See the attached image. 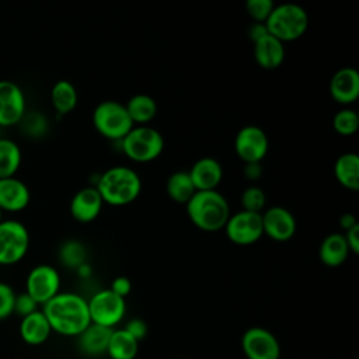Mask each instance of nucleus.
I'll list each match as a JSON object with an SVG mask.
<instances>
[{
	"label": "nucleus",
	"instance_id": "f257e3e1",
	"mask_svg": "<svg viewBox=\"0 0 359 359\" xmlns=\"http://www.w3.org/2000/svg\"><path fill=\"white\" fill-rule=\"evenodd\" d=\"M42 313L52 331L66 337H79L91 324L87 300L73 292H59L43 304Z\"/></svg>",
	"mask_w": 359,
	"mask_h": 359
},
{
	"label": "nucleus",
	"instance_id": "f03ea898",
	"mask_svg": "<svg viewBox=\"0 0 359 359\" xmlns=\"http://www.w3.org/2000/svg\"><path fill=\"white\" fill-rule=\"evenodd\" d=\"M185 209L192 224L203 231L224 229L231 215L227 199L216 189L196 191L185 203Z\"/></svg>",
	"mask_w": 359,
	"mask_h": 359
},
{
	"label": "nucleus",
	"instance_id": "7ed1b4c3",
	"mask_svg": "<svg viewBox=\"0 0 359 359\" xmlns=\"http://www.w3.org/2000/svg\"><path fill=\"white\" fill-rule=\"evenodd\" d=\"M94 187L104 203L125 206L137 199L142 191V180L133 168L115 165L104 171Z\"/></svg>",
	"mask_w": 359,
	"mask_h": 359
},
{
	"label": "nucleus",
	"instance_id": "20e7f679",
	"mask_svg": "<svg viewBox=\"0 0 359 359\" xmlns=\"http://www.w3.org/2000/svg\"><path fill=\"white\" fill-rule=\"evenodd\" d=\"M268 34L279 41L290 42L302 38L309 27L307 11L294 3L275 6L265 21Z\"/></svg>",
	"mask_w": 359,
	"mask_h": 359
},
{
	"label": "nucleus",
	"instance_id": "39448f33",
	"mask_svg": "<svg viewBox=\"0 0 359 359\" xmlns=\"http://www.w3.org/2000/svg\"><path fill=\"white\" fill-rule=\"evenodd\" d=\"M121 144L122 151L129 160L149 163L163 153L164 137L157 129L149 125H136L121 140Z\"/></svg>",
	"mask_w": 359,
	"mask_h": 359
},
{
	"label": "nucleus",
	"instance_id": "423d86ee",
	"mask_svg": "<svg viewBox=\"0 0 359 359\" xmlns=\"http://www.w3.org/2000/svg\"><path fill=\"white\" fill-rule=\"evenodd\" d=\"M93 125L101 136L119 142L135 126L125 104L115 100H105L94 108Z\"/></svg>",
	"mask_w": 359,
	"mask_h": 359
},
{
	"label": "nucleus",
	"instance_id": "0eeeda50",
	"mask_svg": "<svg viewBox=\"0 0 359 359\" xmlns=\"http://www.w3.org/2000/svg\"><path fill=\"white\" fill-rule=\"evenodd\" d=\"M29 248L28 229L18 220H3L0 223V265L20 262Z\"/></svg>",
	"mask_w": 359,
	"mask_h": 359
},
{
	"label": "nucleus",
	"instance_id": "6e6552de",
	"mask_svg": "<svg viewBox=\"0 0 359 359\" xmlns=\"http://www.w3.org/2000/svg\"><path fill=\"white\" fill-rule=\"evenodd\" d=\"M87 303L91 323L107 328L115 327L126 311L125 299L115 294L111 289H102L94 293Z\"/></svg>",
	"mask_w": 359,
	"mask_h": 359
},
{
	"label": "nucleus",
	"instance_id": "1a4fd4ad",
	"mask_svg": "<svg viewBox=\"0 0 359 359\" xmlns=\"http://www.w3.org/2000/svg\"><path fill=\"white\" fill-rule=\"evenodd\" d=\"M25 292L38 303L45 304L60 292V275L48 264L34 266L25 279Z\"/></svg>",
	"mask_w": 359,
	"mask_h": 359
},
{
	"label": "nucleus",
	"instance_id": "9d476101",
	"mask_svg": "<svg viewBox=\"0 0 359 359\" xmlns=\"http://www.w3.org/2000/svg\"><path fill=\"white\" fill-rule=\"evenodd\" d=\"M224 231L227 238L237 245L254 244L264 236L261 213L241 209L237 213L230 215Z\"/></svg>",
	"mask_w": 359,
	"mask_h": 359
},
{
	"label": "nucleus",
	"instance_id": "9b49d317",
	"mask_svg": "<svg viewBox=\"0 0 359 359\" xmlns=\"http://www.w3.org/2000/svg\"><path fill=\"white\" fill-rule=\"evenodd\" d=\"M269 149L266 133L257 125L243 126L234 137L236 154L245 164L261 163Z\"/></svg>",
	"mask_w": 359,
	"mask_h": 359
},
{
	"label": "nucleus",
	"instance_id": "f8f14e48",
	"mask_svg": "<svg viewBox=\"0 0 359 359\" xmlns=\"http://www.w3.org/2000/svg\"><path fill=\"white\" fill-rule=\"evenodd\" d=\"M241 349L247 359H279L278 338L266 328L251 327L241 337Z\"/></svg>",
	"mask_w": 359,
	"mask_h": 359
},
{
	"label": "nucleus",
	"instance_id": "ddd939ff",
	"mask_svg": "<svg viewBox=\"0 0 359 359\" xmlns=\"http://www.w3.org/2000/svg\"><path fill=\"white\" fill-rule=\"evenodd\" d=\"M27 112L25 95L21 87L11 81L0 80V128L14 126Z\"/></svg>",
	"mask_w": 359,
	"mask_h": 359
},
{
	"label": "nucleus",
	"instance_id": "4468645a",
	"mask_svg": "<svg viewBox=\"0 0 359 359\" xmlns=\"http://www.w3.org/2000/svg\"><path fill=\"white\" fill-rule=\"evenodd\" d=\"M262 230L269 238L283 243L290 240L296 233V219L293 213L283 206H271L261 213Z\"/></svg>",
	"mask_w": 359,
	"mask_h": 359
},
{
	"label": "nucleus",
	"instance_id": "2eb2a0df",
	"mask_svg": "<svg viewBox=\"0 0 359 359\" xmlns=\"http://www.w3.org/2000/svg\"><path fill=\"white\" fill-rule=\"evenodd\" d=\"M102 199L95 187L79 189L70 201V215L80 223H90L98 217L102 209Z\"/></svg>",
	"mask_w": 359,
	"mask_h": 359
},
{
	"label": "nucleus",
	"instance_id": "dca6fc26",
	"mask_svg": "<svg viewBox=\"0 0 359 359\" xmlns=\"http://www.w3.org/2000/svg\"><path fill=\"white\" fill-rule=\"evenodd\" d=\"M330 94L338 104L348 105L359 97V73L353 67H341L330 81Z\"/></svg>",
	"mask_w": 359,
	"mask_h": 359
},
{
	"label": "nucleus",
	"instance_id": "f3484780",
	"mask_svg": "<svg viewBox=\"0 0 359 359\" xmlns=\"http://www.w3.org/2000/svg\"><path fill=\"white\" fill-rule=\"evenodd\" d=\"M196 191H212L223 178L222 164L215 157H201L188 170Z\"/></svg>",
	"mask_w": 359,
	"mask_h": 359
},
{
	"label": "nucleus",
	"instance_id": "a211bd4d",
	"mask_svg": "<svg viewBox=\"0 0 359 359\" xmlns=\"http://www.w3.org/2000/svg\"><path fill=\"white\" fill-rule=\"evenodd\" d=\"M31 194L25 182L15 177L0 178V209L20 212L29 203Z\"/></svg>",
	"mask_w": 359,
	"mask_h": 359
},
{
	"label": "nucleus",
	"instance_id": "6ab92c4d",
	"mask_svg": "<svg viewBox=\"0 0 359 359\" xmlns=\"http://www.w3.org/2000/svg\"><path fill=\"white\" fill-rule=\"evenodd\" d=\"M286 56L285 43L278 38L266 34L257 42H254V59L255 62L266 70H273L280 67Z\"/></svg>",
	"mask_w": 359,
	"mask_h": 359
},
{
	"label": "nucleus",
	"instance_id": "aec40b11",
	"mask_svg": "<svg viewBox=\"0 0 359 359\" xmlns=\"http://www.w3.org/2000/svg\"><path fill=\"white\" fill-rule=\"evenodd\" d=\"M52 332V328L42 313L36 310L21 318L20 323V335L22 341L28 345H41L43 344Z\"/></svg>",
	"mask_w": 359,
	"mask_h": 359
},
{
	"label": "nucleus",
	"instance_id": "412c9836",
	"mask_svg": "<svg viewBox=\"0 0 359 359\" xmlns=\"http://www.w3.org/2000/svg\"><path fill=\"white\" fill-rule=\"evenodd\" d=\"M349 252L351 251L342 233H331L325 236L318 248L320 261L327 266L342 265L346 261Z\"/></svg>",
	"mask_w": 359,
	"mask_h": 359
},
{
	"label": "nucleus",
	"instance_id": "4be33fe9",
	"mask_svg": "<svg viewBox=\"0 0 359 359\" xmlns=\"http://www.w3.org/2000/svg\"><path fill=\"white\" fill-rule=\"evenodd\" d=\"M337 181L349 191H359V156L353 151L341 154L334 164Z\"/></svg>",
	"mask_w": 359,
	"mask_h": 359
},
{
	"label": "nucleus",
	"instance_id": "5701e85b",
	"mask_svg": "<svg viewBox=\"0 0 359 359\" xmlns=\"http://www.w3.org/2000/svg\"><path fill=\"white\" fill-rule=\"evenodd\" d=\"M112 331H114L112 328H107V327L91 323L79 335V345L81 351L88 355H100L102 352H107Z\"/></svg>",
	"mask_w": 359,
	"mask_h": 359
},
{
	"label": "nucleus",
	"instance_id": "b1692460",
	"mask_svg": "<svg viewBox=\"0 0 359 359\" xmlns=\"http://www.w3.org/2000/svg\"><path fill=\"white\" fill-rule=\"evenodd\" d=\"M125 108L133 125H147L157 115V102L147 94H136L128 100Z\"/></svg>",
	"mask_w": 359,
	"mask_h": 359
},
{
	"label": "nucleus",
	"instance_id": "393cba45",
	"mask_svg": "<svg viewBox=\"0 0 359 359\" xmlns=\"http://www.w3.org/2000/svg\"><path fill=\"white\" fill-rule=\"evenodd\" d=\"M79 101L77 90L69 80H59L50 90V102L55 111L60 115L72 112Z\"/></svg>",
	"mask_w": 359,
	"mask_h": 359
},
{
	"label": "nucleus",
	"instance_id": "a878e982",
	"mask_svg": "<svg viewBox=\"0 0 359 359\" xmlns=\"http://www.w3.org/2000/svg\"><path fill=\"white\" fill-rule=\"evenodd\" d=\"M139 351V341H136L129 332L115 330L111 334L107 353L111 359H135Z\"/></svg>",
	"mask_w": 359,
	"mask_h": 359
},
{
	"label": "nucleus",
	"instance_id": "bb28decb",
	"mask_svg": "<svg viewBox=\"0 0 359 359\" xmlns=\"http://www.w3.org/2000/svg\"><path fill=\"white\" fill-rule=\"evenodd\" d=\"M167 195L177 203L185 205L196 192L188 171L172 172L165 182Z\"/></svg>",
	"mask_w": 359,
	"mask_h": 359
},
{
	"label": "nucleus",
	"instance_id": "cd10ccee",
	"mask_svg": "<svg viewBox=\"0 0 359 359\" xmlns=\"http://www.w3.org/2000/svg\"><path fill=\"white\" fill-rule=\"evenodd\" d=\"M21 149L11 140L0 137V178L14 177L21 165Z\"/></svg>",
	"mask_w": 359,
	"mask_h": 359
},
{
	"label": "nucleus",
	"instance_id": "c85d7f7f",
	"mask_svg": "<svg viewBox=\"0 0 359 359\" xmlns=\"http://www.w3.org/2000/svg\"><path fill=\"white\" fill-rule=\"evenodd\" d=\"M332 128L342 136H352L359 128V116L353 109L344 108L334 115Z\"/></svg>",
	"mask_w": 359,
	"mask_h": 359
},
{
	"label": "nucleus",
	"instance_id": "c756f323",
	"mask_svg": "<svg viewBox=\"0 0 359 359\" xmlns=\"http://www.w3.org/2000/svg\"><path fill=\"white\" fill-rule=\"evenodd\" d=\"M59 257L63 265L69 268H79L86 261V250L81 243L69 240L60 247Z\"/></svg>",
	"mask_w": 359,
	"mask_h": 359
},
{
	"label": "nucleus",
	"instance_id": "7c9ffc66",
	"mask_svg": "<svg viewBox=\"0 0 359 359\" xmlns=\"http://www.w3.org/2000/svg\"><path fill=\"white\" fill-rule=\"evenodd\" d=\"M266 203V195L262 188L257 185H250L241 192V206L243 210L262 213Z\"/></svg>",
	"mask_w": 359,
	"mask_h": 359
},
{
	"label": "nucleus",
	"instance_id": "2f4dec72",
	"mask_svg": "<svg viewBox=\"0 0 359 359\" xmlns=\"http://www.w3.org/2000/svg\"><path fill=\"white\" fill-rule=\"evenodd\" d=\"M273 7L272 0H248L245 3V10L254 22H265Z\"/></svg>",
	"mask_w": 359,
	"mask_h": 359
},
{
	"label": "nucleus",
	"instance_id": "473e14b6",
	"mask_svg": "<svg viewBox=\"0 0 359 359\" xmlns=\"http://www.w3.org/2000/svg\"><path fill=\"white\" fill-rule=\"evenodd\" d=\"M14 289L6 282H0V320H6L14 314Z\"/></svg>",
	"mask_w": 359,
	"mask_h": 359
},
{
	"label": "nucleus",
	"instance_id": "72a5a7b5",
	"mask_svg": "<svg viewBox=\"0 0 359 359\" xmlns=\"http://www.w3.org/2000/svg\"><path fill=\"white\" fill-rule=\"evenodd\" d=\"M22 128L27 133H29L31 136H39L43 133L45 128H46V121L43 119V116L41 114H29V115H24L22 119Z\"/></svg>",
	"mask_w": 359,
	"mask_h": 359
},
{
	"label": "nucleus",
	"instance_id": "f704fd0d",
	"mask_svg": "<svg viewBox=\"0 0 359 359\" xmlns=\"http://www.w3.org/2000/svg\"><path fill=\"white\" fill-rule=\"evenodd\" d=\"M38 303L27 293V292H22V293H18L15 294V302H14V313L18 314L21 318L36 311L38 310Z\"/></svg>",
	"mask_w": 359,
	"mask_h": 359
},
{
	"label": "nucleus",
	"instance_id": "c9c22d12",
	"mask_svg": "<svg viewBox=\"0 0 359 359\" xmlns=\"http://www.w3.org/2000/svg\"><path fill=\"white\" fill-rule=\"evenodd\" d=\"M126 332H129L136 341H140V339H143L144 337H146V334H147V324L143 321V320H140V318H133V320H130L126 325H125V328H123Z\"/></svg>",
	"mask_w": 359,
	"mask_h": 359
},
{
	"label": "nucleus",
	"instance_id": "e433bc0d",
	"mask_svg": "<svg viewBox=\"0 0 359 359\" xmlns=\"http://www.w3.org/2000/svg\"><path fill=\"white\" fill-rule=\"evenodd\" d=\"M115 294H118L119 297L125 299L130 290H132V283L129 280V278L126 276H116L112 283H111V287H109Z\"/></svg>",
	"mask_w": 359,
	"mask_h": 359
},
{
	"label": "nucleus",
	"instance_id": "4c0bfd02",
	"mask_svg": "<svg viewBox=\"0 0 359 359\" xmlns=\"http://www.w3.org/2000/svg\"><path fill=\"white\" fill-rule=\"evenodd\" d=\"M342 234L345 237L349 251L353 254H358L359 252V223Z\"/></svg>",
	"mask_w": 359,
	"mask_h": 359
},
{
	"label": "nucleus",
	"instance_id": "58836bf2",
	"mask_svg": "<svg viewBox=\"0 0 359 359\" xmlns=\"http://www.w3.org/2000/svg\"><path fill=\"white\" fill-rule=\"evenodd\" d=\"M266 34H268V29H266L265 22H254L248 28V36L252 41V43L257 42L258 39H261L262 36H265Z\"/></svg>",
	"mask_w": 359,
	"mask_h": 359
},
{
	"label": "nucleus",
	"instance_id": "ea45409f",
	"mask_svg": "<svg viewBox=\"0 0 359 359\" xmlns=\"http://www.w3.org/2000/svg\"><path fill=\"white\" fill-rule=\"evenodd\" d=\"M244 175L250 181H255L262 175L261 163H248L244 165Z\"/></svg>",
	"mask_w": 359,
	"mask_h": 359
},
{
	"label": "nucleus",
	"instance_id": "a19ab883",
	"mask_svg": "<svg viewBox=\"0 0 359 359\" xmlns=\"http://www.w3.org/2000/svg\"><path fill=\"white\" fill-rule=\"evenodd\" d=\"M358 224V220L355 217V215L352 213H344L341 217H339V226L344 229V231L352 229L353 226Z\"/></svg>",
	"mask_w": 359,
	"mask_h": 359
},
{
	"label": "nucleus",
	"instance_id": "79ce46f5",
	"mask_svg": "<svg viewBox=\"0 0 359 359\" xmlns=\"http://www.w3.org/2000/svg\"><path fill=\"white\" fill-rule=\"evenodd\" d=\"M1 222H3V210L0 209V223H1Z\"/></svg>",
	"mask_w": 359,
	"mask_h": 359
},
{
	"label": "nucleus",
	"instance_id": "37998d69",
	"mask_svg": "<svg viewBox=\"0 0 359 359\" xmlns=\"http://www.w3.org/2000/svg\"><path fill=\"white\" fill-rule=\"evenodd\" d=\"M0 130H1V128H0ZM0 137H1V135H0Z\"/></svg>",
	"mask_w": 359,
	"mask_h": 359
},
{
	"label": "nucleus",
	"instance_id": "c03bdc74",
	"mask_svg": "<svg viewBox=\"0 0 359 359\" xmlns=\"http://www.w3.org/2000/svg\"><path fill=\"white\" fill-rule=\"evenodd\" d=\"M279 359H282V358H279Z\"/></svg>",
	"mask_w": 359,
	"mask_h": 359
}]
</instances>
